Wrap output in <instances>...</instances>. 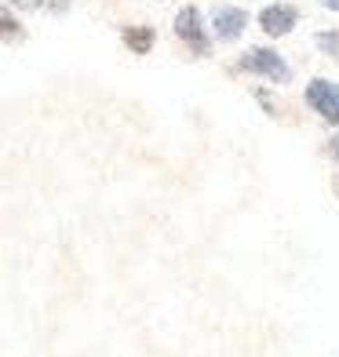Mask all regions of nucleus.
Masks as SVG:
<instances>
[{
	"label": "nucleus",
	"instance_id": "9b49d317",
	"mask_svg": "<svg viewBox=\"0 0 339 357\" xmlns=\"http://www.w3.org/2000/svg\"><path fill=\"white\" fill-rule=\"evenodd\" d=\"M336 157H339V142H336Z\"/></svg>",
	"mask_w": 339,
	"mask_h": 357
},
{
	"label": "nucleus",
	"instance_id": "6e6552de",
	"mask_svg": "<svg viewBox=\"0 0 339 357\" xmlns=\"http://www.w3.org/2000/svg\"><path fill=\"white\" fill-rule=\"evenodd\" d=\"M317 47L339 59V33H317Z\"/></svg>",
	"mask_w": 339,
	"mask_h": 357
},
{
	"label": "nucleus",
	"instance_id": "20e7f679",
	"mask_svg": "<svg viewBox=\"0 0 339 357\" xmlns=\"http://www.w3.org/2000/svg\"><path fill=\"white\" fill-rule=\"evenodd\" d=\"M299 22V11L292 4H270L259 11V26L266 29L270 37H285V33H292Z\"/></svg>",
	"mask_w": 339,
	"mask_h": 357
},
{
	"label": "nucleus",
	"instance_id": "39448f33",
	"mask_svg": "<svg viewBox=\"0 0 339 357\" xmlns=\"http://www.w3.org/2000/svg\"><path fill=\"white\" fill-rule=\"evenodd\" d=\"M245 26H248V15L241 8H219L216 19H212V29H216L219 40H237L245 33Z\"/></svg>",
	"mask_w": 339,
	"mask_h": 357
},
{
	"label": "nucleus",
	"instance_id": "9d476101",
	"mask_svg": "<svg viewBox=\"0 0 339 357\" xmlns=\"http://www.w3.org/2000/svg\"><path fill=\"white\" fill-rule=\"evenodd\" d=\"M321 4H325L329 11H339V0H321Z\"/></svg>",
	"mask_w": 339,
	"mask_h": 357
},
{
	"label": "nucleus",
	"instance_id": "1a4fd4ad",
	"mask_svg": "<svg viewBox=\"0 0 339 357\" xmlns=\"http://www.w3.org/2000/svg\"><path fill=\"white\" fill-rule=\"evenodd\" d=\"M11 8H26V11H33V8H44V0H8Z\"/></svg>",
	"mask_w": 339,
	"mask_h": 357
},
{
	"label": "nucleus",
	"instance_id": "7ed1b4c3",
	"mask_svg": "<svg viewBox=\"0 0 339 357\" xmlns=\"http://www.w3.org/2000/svg\"><path fill=\"white\" fill-rule=\"evenodd\" d=\"M175 33H179V40H186L197 55H208V37H204V22H201L197 8H183L175 15Z\"/></svg>",
	"mask_w": 339,
	"mask_h": 357
},
{
	"label": "nucleus",
	"instance_id": "f03ea898",
	"mask_svg": "<svg viewBox=\"0 0 339 357\" xmlns=\"http://www.w3.org/2000/svg\"><path fill=\"white\" fill-rule=\"evenodd\" d=\"M306 102H310L317 117H325L329 124H339V84H332V80H310Z\"/></svg>",
	"mask_w": 339,
	"mask_h": 357
},
{
	"label": "nucleus",
	"instance_id": "f257e3e1",
	"mask_svg": "<svg viewBox=\"0 0 339 357\" xmlns=\"http://www.w3.org/2000/svg\"><path fill=\"white\" fill-rule=\"evenodd\" d=\"M241 70L263 73V77H270V80H278V84H285V80L292 77L288 62H285L278 52H270V47H252V52H245V55H241Z\"/></svg>",
	"mask_w": 339,
	"mask_h": 357
},
{
	"label": "nucleus",
	"instance_id": "423d86ee",
	"mask_svg": "<svg viewBox=\"0 0 339 357\" xmlns=\"http://www.w3.org/2000/svg\"><path fill=\"white\" fill-rule=\"evenodd\" d=\"M124 44L132 47V52L146 55L150 47H153V29H150V26H128V29H124Z\"/></svg>",
	"mask_w": 339,
	"mask_h": 357
},
{
	"label": "nucleus",
	"instance_id": "0eeeda50",
	"mask_svg": "<svg viewBox=\"0 0 339 357\" xmlns=\"http://www.w3.org/2000/svg\"><path fill=\"white\" fill-rule=\"evenodd\" d=\"M0 37L4 40H19L22 37V26H19V19H15L8 8H0Z\"/></svg>",
	"mask_w": 339,
	"mask_h": 357
}]
</instances>
